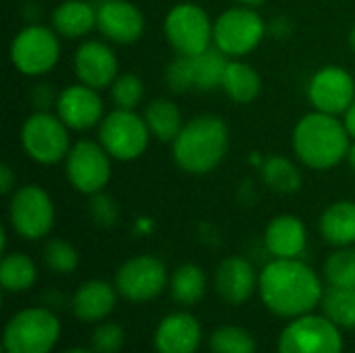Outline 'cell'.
Masks as SVG:
<instances>
[{
  "mask_svg": "<svg viewBox=\"0 0 355 353\" xmlns=\"http://www.w3.org/2000/svg\"><path fill=\"white\" fill-rule=\"evenodd\" d=\"M258 291L266 310L279 318L310 314L324 295L318 275L300 258H275L258 275Z\"/></svg>",
  "mask_w": 355,
  "mask_h": 353,
  "instance_id": "1",
  "label": "cell"
},
{
  "mask_svg": "<svg viewBox=\"0 0 355 353\" xmlns=\"http://www.w3.org/2000/svg\"><path fill=\"white\" fill-rule=\"evenodd\" d=\"M239 4H243V6H252V8H256V6H260L264 0H237Z\"/></svg>",
  "mask_w": 355,
  "mask_h": 353,
  "instance_id": "40",
  "label": "cell"
},
{
  "mask_svg": "<svg viewBox=\"0 0 355 353\" xmlns=\"http://www.w3.org/2000/svg\"><path fill=\"white\" fill-rule=\"evenodd\" d=\"M343 123H345V127H347L349 135L355 139V100H354V104L345 110V114H343Z\"/></svg>",
  "mask_w": 355,
  "mask_h": 353,
  "instance_id": "39",
  "label": "cell"
},
{
  "mask_svg": "<svg viewBox=\"0 0 355 353\" xmlns=\"http://www.w3.org/2000/svg\"><path fill=\"white\" fill-rule=\"evenodd\" d=\"M347 160H349V166L355 171V144L349 148V154H347Z\"/></svg>",
  "mask_w": 355,
  "mask_h": 353,
  "instance_id": "41",
  "label": "cell"
},
{
  "mask_svg": "<svg viewBox=\"0 0 355 353\" xmlns=\"http://www.w3.org/2000/svg\"><path fill=\"white\" fill-rule=\"evenodd\" d=\"M35 279H37V268L27 254L21 252L4 254L0 262V285L6 291L12 293L27 291L29 287H33Z\"/></svg>",
  "mask_w": 355,
  "mask_h": 353,
  "instance_id": "27",
  "label": "cell"
},
{
  "mask_svg": "<svg viewBox=\"0 0 355 353\" xmlns=\"http://www.w3.org/2000/svg\"><path fill=\"white\" fill-rule=\"evenodd\" d=\"M279 353H343V335L324 314L293 318L279 335Z\"/></svg>",
  "mask_w": 355,
  "mask_h": 353,
  "instance_id": "5",
  "label": "cell"
},
{
  "mask_svg": "<svg viewBox=\"0 0 355 353\" xmlns=\"http://www.w3.org/2000/svg\"><path fill=\"white\" fill-rule=\"evenodd\" d=\"M308 98L318 112L345 114L355 100V79L343 67H322L308 83Z\"/></svg>",
  "mask_w": 355,
  "mask_h": 353,
  "instance_id": "14",
  "label": "cell"
},
{
  "mask_svg": "<svg viewBox=\"0 0 355 353\" xmlns=\"http://www.w3.org/2000/svg\"><path fill=\"white\" fill-rule=\"evenodd\" d=\"M258 287V275L252 262L243 256L225 258L214 273V289L218 298L231 306L245 304Z\"/></svg>",
  "mask_w": 355,
  "mask_h": 353,
  "instance_id": "18",
  "label": "cell"
},
{
  "mask_svg": "<svg viewBox=\"0 0 355 353\" xmlns=\"http://www.w3.org/2000/svg\"><path fill=\"white\" fill-rule=\"evenodd\" d=\"M98 27V6L87 0H64L52 12V29L69 40H77Z\"/></svg>",
  "mask_w": 355,
  "mask_h": 353,
  "instance_id": "22",
  "label": "cell"
},
{
  "mask_svg": "<svg viewBox=\"0 0 355 353\" xmlns=\"http://www.w3.org/2000/svg\"><path fill=\"white\" fill-rule=\"evenodd\" d=\"M349 44H352V48L355 50V25L354 29H352V33H349Z\"/></svg>",
  "mask_w": 355,
  "mask_h": 353,
  "instance_id": "43",
  "label": "cell"
},
{
  "mask_svg": "<svg viewBox=\"0 0 355 353\" xmlns=\"http://www.w3.org/2000/svg\"><path fill=\"white\" fill-rule=\"evenodd\" d=\"M264 246L272 258H300L308 246L306 225L293 214H279L266 227Z\"/></svg>",
  "mask_w": 355,
  "mask_h": 353,
  "instance_id": "20",
  "label": "cell"
},
{
  "mask_svg": "<svg viewBox=\"0 0 355 353\" xmlns=\"http://www.w3.org/2000/svg\"><path fill=\"white\" fill-rule=\"evenodd\" d=\"M60 337V320L50 308H25L4 327V353H50Z\"/></svg>",
  "mask_w": 355,
  "mask_h": 353,
  "instance_id": "4",
  "label": "cell"
},
{
  "mask_svg": "<svg viewBox=\"0 0 355 353\" xmlns=\"http://www.w3.org/2000/svg\"><path fill=\"white\" fill-rule=\"evenodd\" d=\"M266 33L262 17L252 6L227 8L214 21V46L229 58H243L258 48Z\"/></svg>",
  "mask_w": 355,
  "mask_h": 353,
  "instance_id": "7",
  "label": "cell"
},
{
  "mask_svg": "<svg viewBox=\"0 0 355 353\" xmlns=\"http://www.w3.org/2000/svg\"><path fill=\"white\" fill-rule=\"evenodd\" d=\"M15 187V173L8 164L0 166V191L2 193H10Z\"/></svg>",
  "mask_w": 355,
  "mask_h": 353,
  "instance_id": "38",
  "label": "cell"
},
{
  "mask_svg": "<svg viewBox=\"0 0 355 353\" xmlns=\"http://www.w3.org/2000/svg\"><path fill=\"white\" fill-rule=\"evenodd\" d=\"M110 96L116 108L135 110L144 100V81L133 73H121L110 85Z\"/></svg>",
  "mask_w": 355,
  "mask_h": 353,
  "instance_id": "34",
  "label": "cell"
},
{
  "mask_svg": "<svg viewBox=\"0 0 355 353\" xmlns=\"http://www.w3.org/2000/svg\"><path fill=\"white\" fill-rule=\"evenodd\" d=\"M60 58L58 33L46 25H27L10 44V60L15 69L27 77L46 75Z\"/></svg>",
  "mask_w": 355,
  "mask_h": 353,
  "instance_id": "8",
  "label": "cell"
},
{
  "mask_svg": "<svg viewBox=\"0 0 355 353\" xmlns=\"http://www.w3.org/2000/svg\"><path fill=\"white\" fill-rule=\"evenodd\" d=\"M229 127L216 114H200L187 121L173 141L177 166L189 175L212 173L229 150Z\"/></svg>",
  "mask_w": 355,
  "mask_h": 353,
  "instance_id": "3",
  "label": "cell"
},
{
  "mask_svg": "<svg viewBox=\"0 0 355 353\" xmlns=\"http://www.w3.org/2000/svg\"><path fill=\"white\" fill-rule=\"evenodd\" d=\"M322 314L341 329H355V287H335L322 295Z\"/></svg>",
  "mask_w": 355,
  "mask_h": 353,
  "instance_id": "30",
  "label": "cell"
},
{
  "mask_svg": "<svg viewBox=\"0 0 355 353\" xmlns=\"http://www.w3.org/2000/svg\"><path fill=\"white\" fill-rule=\"evenodd\" d=\"M225 94L237 102V104H250L258 98L260 89H262V79L258 75V71L239 60V58H233L229 60L227 64V71H225V77H223V85Z\"/></svg>",
  "mask_w": 355,
  "mask_h": 353,
  "instance_id": "24",
  "label": "cell"
},
{
  "mask_svg": "<svg viewBox=\"0 0 355 353\" xmlns=\"http://www.w3.org/2000/svg\"><path fill=\"white\" fill-rule=\"evenodd\" d=\"M262 181L268 189L277 193H293L302 187V173L297 164H293L285 156H270L260 166Z\"/></svg>",
  "mask_w": 355,
  "mask_h": 353,
  "instance_id": "29",
  "label": "cell"
},
{
  "mask_svg": "<svg viewBox=\"0 0 355 353\" xmlns=\"http://www.w3.org/2000/svg\"><path fill=\"white\" fill-rule=\"evenodd\" d=\"M349 131L343 121L327 112H310L293 129V152L302 164L329 171L349 154Z\"/></svg>",
  "mask_w": 355,
  "mask_h": 353,
  "instance_id": "2",
  "label": "cell"
},
{
  "mask_svg": "<svg viewBox=\"0 0 355 353\" xmlns=\"http://www.w3.org/2000/svg\"><path fill=\"white\" fill-rule=\"evenodd\" d=\"M164 35L173 50L183 56H196L214 46V23L198 4H177L164 19Z\"/></svg>",
  "mask_w": 355,
  "mask_h": 353,
  "instance_id": "6",
  "label": "cell"
},
{
  "mask_svg": "<svg viewBox=\"0 0 355 353\" xmlns=\"http://www.w3.org/2000/svg\"><path fill=\"white\" fill-rule=\"evenodd\" d=\"M62 353H96L94 350H85V347H73V350H67Z\"/></svg>",
  "mask_w": 355,
  "mask_h": 353,
  "instance_id": "42",
  "label": "cell"
},
{
  "mask_svg": "<svg viewBox=\"0 0 355 353\" xmlns=\"http://www.w3.org/2000/svg\"><path fill=\"white\" fill-rule=\"evenodd\" d=\"M324 277L329 285L355 287V248H337L324 262Z\"/></svg>",
  "mask_w": 355,
  "mask_h": 353,
  "instance_id": "32",
  "label": "cell"
},
{
  "mask_svg": "<svg viewBox=\"0 0 355 353\" xmlns=\"http://www.w3.org/2000/svg\"><path fill=\"white\" fill-rule=\"evenodd\" d=\"M56 114L60 121L73 129V131H85L102 123L104 114V104L98 94V89L85 85V83H75L64 87L58 98H56Z\"/></svg>",
  "mask_w": 355,
  "mask_h": 353,
  "instance_id": "15",
  "label": "cell"
},
{
  "mask_svg": "<svg viewBox=\"0 0 355 353\" xmlns=\"http://www.w3.org/2000/svg\"><path fill=\"white\" fill-rule=\"evenodd\" d=\"M110 154L106 152V148L100 141H92V139H83L77 141L64 162H67V179L69 183L87 196H96L102 193V189L108 185L110 181Z\"/></svg>",
  "mask_w": 355,
  "mask_h": 353,
  "instance_id": "12",
  "label": "cell"
},
{
  "mask_svg": "<svg viewBox=\"0 0 355 353\" xmlns=\"http://www.w3.org/2000/svg\"><path fill=\"white\" fill-rule=\"evenodd\" d=\"M75 75L81 83L102 89L110 87L119 75V60L112 48L100 40L83 42L75 52Z\"/></svg>",
  "mask_w": 355,
  "mask_h": 353,
  "instance_id": "17",
  "label": "cell"
},
{
  "mask_svg": "<svg viewBox=\"0 0 355 353\" xmlns=\"http://www.w3.org/2000/svg\"><path fill=\"white\" fill-rule=\"evenodd\" d=\"M42 256H44V264L58 275H69L79 266L77 250L64 239H50L44 246Z\"/></svg>",
  "mask_w": 355,
  "mask_h": 353,
  "instance_id": "33",
  "label": "cell"
},
{
  "mask_svg": "<svg viewBox=\"0 0 355 353\" xmlns=\"http://www.w3.org/2000/svg\"><path fill=\"white\" fill-rule=\"evenodd\" d=\"M166 85L175 94H183L189 89H196V75H193V58L177 54V58L168 64L164 73Z\"/></svg>",
  "mask_w": 355,
  "mask_h": 353,
  "instance_id": "35",
  "label": "cell"
},
{
  "mask_svg": "<svg viewBox=\"0 0 355 353\" xmlns=\"http://www.w3.org/2000/svg\"><path fill=\"white\" fill-rule=\"evenodd\" d=\"M21 144L29 158L40 164H56L67 158L71 150L69 127L60 117L46 110L27 117L21 129Z\"/></svg>",
  "mask_w": 355,
  "mask_h": 353,
  "instance_id": "10",
  "label": "cell"
},
{
  "mask_svg": "<svg viewBox=\"0 0 355 353\" xmlns=\"http://www.w3.org/2000/svg\"><path fill=\"white\" fill-rule=\"evenodd\" d=\"M146 125L158 141H175L183 129V114L179 106L166 98H154L144 110Z\"/></svg>",
  "mask_w": 355,
  "mask_h": 353,
  "instance_id": "25",
  "label": "cell"
},
{
  "mask_svg": "<svg viewBox=\"0 0 355 353\" xmlns=\"http://www.w3.org/2000/svg\"><path fill=\"white\" fill-rule=\"evenodd\" d=\"M89 210H92L94 221H96L98 225H102V227H110V225L116 221V214H119L114 202H112L108 196H104V193L92 196V206H89Z\"/></svg>",
  "mask_w": 355,
  "mask_h": 353,
  "instance_id": "37",
  "label": "cell"
},
{
  "mask_svg": "<svg viewBox=\"0 0 355 353\" xmlns=\"http://www.w3.org/2000/svg\"><path fill=\"white\" fill-rule=\"evenodd\" d=\"M71 306L81 322H100L112 314L116 306V289L100 279L87 281L75 291Z\"/></svg>",
  "mask_w": 355,
  "mask_h": 353,
  "instance_id": "21",
  "label": "cell"
},
{
  "mask_svg": "<svg viewBox=\"0 0 355 353\" xmlns=\"http://www.w3.org/2000/svg\"><path fill=\"white\" fill-rule=\"evenodd\" d=\"M320 233L327 243L347 248L355 243V202L339 200L331 204L320 216Z\"/></svg>",
  "mask_w": 355,
  "mask_h": 353,
  "instance_id": "23",
  "label": "cell"
},
{
  "mask_svg": "<svg viewBox=\"0 0 355 353\" xmlns=\"http://www.w3.org/2000/svg\"><path fill=\"white\" fill-rule=\"evenodd\" d=\"M98 29L114 44L127 46L144 35V12L129 0H102L98 6Z\"/></svg>",
  "mask_w": 355,
  "mask_h": 353,
  "instance_id": "16",
  "label": "cell"
},
{
  "mask_svg": "<svg viewBox=\"0 0 355 353\" xmlns=\"http://www.w3.org/2000/svg\"><path fill=\"white\" fill-rule=\"evenodd\" d=\"M206 275L198 264H181L171 277L173 300L181 306H193L206 295Z\"/></svg>",
  "mask_w": 355,
  "mask_h": 353,
  "instance_id": "26",
  "label": "cell"
},
{
  "mask_svg": "<svg viewBox=\"0 0 355 353\" xmlns=\"http://www.w3.org/2000/svg\"><path fill=\"white\" fill-rule=\"evenodd\" d=\"M125 329L116 322H102L92 333V350L96 353H119L125 345Z\"/></svg>",
  "mask_w": 355,
  "mask_h": 353,
  "instance_id": "36",
  "label": "cell"
},
{
  "mask_svg": "<svg viewBox=\"0 0 355 353\" xmlns=\"http://www.w3.org/2000/svg\"><path fill=\"white\" fill-rule=\"evenodd\" d=\"M166 281H168L166 266L162 264V260L150 254L129 258L127 262L121 264L114 277L119 295L135 304H146L156 300L164 291Z\"/></svg>",
  "mask_w": 355,
  "mask_h": 353,
  "instance_id": "13",
  "label": "cell"
},
{
  "mask_svg": "<svg viewBox=\"0 0 355 353\" xmlns=\"http://www.w3.org/2000/svg\"><path fill=\"white\" fill-rule=\"evenodd\" d=\"M150 137L146 119L135 114V110L116 108L100 123V144L112 158L123 162L139 158L148 150Z\"/></svg>",
  "mask_w": 355,
  "mask_h": 353,
  "instance_id": "9",
  "label": "cell"
},
{
  "mask_svg": "<svg viewBox=\"0 0 355 353\" xmlns=\"http://www.w3.org/2000/svg\"><path fill=\"white\" fill-rule=\"evenodd\" d=\"M10 227L23 239H42L54 225V202L40 185H23L15 189L8 204Z\"/></svg>",
  "mask_w": 355,
  "mask_h": 353,
  "instance_id": "11",
  "label": "cell"
},
{
  "mask_svg": "<svg viewBox=\"0 0 355 353\" xmlns=\"http://www.w3.org/2000/svg\"><path fill=\"white\" fill-rule=\"evenodd\" d=\"M202 343V325L193 314L175 312L164 316L154 333L158 353H196Z\"/></svg>",
  "mask_w": 355,
  "mask_h": 353,
  "instance_id": "19",
  "label": "cell"
},
{
  "mask_svg": "<svg viewBox=\"0 0 355 353\" xmlns=\"http://www.w3.org/2000/svg\"><path fill=\"white\" fill-rule=\"evenodd\" d=\"M208 347L212 353H256V339L241 327L223 325L212 331Z\"/></svg>",
  "mask_w": 355,
  "mask_h": 353,
  "instance_id": "31",
  "label": "cell"
},
{
  "mask_svg": "<svg viewBox=\"0 0 355 353\" xmlns=\"http://www.w3.org/2000/svg\"><path fill=\"white\" fill-rule=\"evenodd\" d=\"M193 58V75H196V89L212 92L223 85V77L229 64V56L220 52L216 46L191 56Z\"/></svg>",
  "mask_w": 355,
  "mask_h": 353,
  "instance_id": "28",
  "label": "cell"
}]
</instances>
